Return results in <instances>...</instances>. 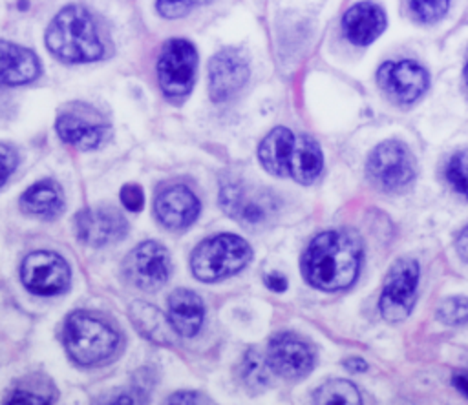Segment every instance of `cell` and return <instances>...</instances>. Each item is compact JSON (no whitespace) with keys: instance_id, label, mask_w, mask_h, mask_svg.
<instances>
[{"instance_id":"6da1fadb","label":"cell","mask_w":468,"mask_h":405,"mask_svg":"<svg viewBox=\"0 0 468 405\" xmlns=\"http://www.w3.org/2000/svg\"><path fill=\"white\" fill-rule=\"evenodd\" d=\"M362 244L355 232L327 230L318 234L302 255L305 281L325 292L344 290L353 285L360 270Z\"/></svg>"},{"instance_id":"7a4b0ae2","label":"cell","mask_w":468,"mask_h":405,"mask_svg":"<svg viewBox=\"0 0 468 405\" xmlns=\"http://www.w3.org/2000/svg\"><path fill=\"white\" fill-rule=\"evenodd\" d=\"M258 157L261 166L278 177H291L309 184L320 173L324 157L318 144L307 135H294L287 128H274L260 142Z\"/></svg>"},{"instance_id":"3957f363","label":"cell","mask_w":468,"mask_h":405,"mask_svg":"<svg viewBox=\"0 0 468 405\" xmlns=\"http://www.w3.org/2000/svg\"><path fill=\"white\" fill-rule=\"evenodd\" d=\"M46 46L69 64L97 60L104 51L91 15L80 5H66L55 15L46 31Z\"/></svg>"},{"instance_id":"277c9868","label":"cell","mask_w":468,"mask_h":405,"mask_svg":"<svg viewBox=\"0 0 468 405\" xmlns=\"http://www.w3.org/2000/svg\"><path fill=\"white\" fill-rule=\"evenodd\" d=\"M117 332L90 312H73L64 325V345L80 365H97L117 348Z\"/></svg>"},{"instance_id":"5b68a950","label":"cell","mask_w":468,"mask_h":405,"mask_svg":"<svg viewBox=\"0 0 468 405\" xmlns=\"http://www.w3.org/2000/svg\"><path fill=\"white\" fill-rule=\"evenodd\" d=\"M250 257L252 252L245 239L234 234H219L196 246L190 268L197 279L214 283L245 268Z\"/></svg>"},{"instance_id":"8992f818","label":"cell","mask_w":468,"mask_h":405,"mask_svg":"<svg viewBox=\"0 0 468 405\" xmlns=\"http://www.w3.org/2000/svg\"><path fill=\"white\" fill-rule=\"evenodd\" d=\"M419 285V265L415 259H397L388 270L378 299L380 314L389 323L404 321L415 303Z\"/></svg>"},{"instance_id":"52a82bcc","label":"cell","mask_w":468,"mask_h":405,"mask_svg":"<svg viewBox=\"0 0 468 405\" xmlns=\"http://www.w3.org/2000/svg\"><path fill=\"white\" fill-rule=\"evenodd\" d=\"M197 51L185 38H172L165 44L157 60V78L168 99H183L194 86Z\"/></svg>"},{"instance_id":"ba28073f","label":"cell","mask_w":468,"mask_h":405,"mask_svg":"<svg viewBox=\"0 0 468 405\" xmlns=\"http://www.w3.org/2000/svg\"><path fill=\"white\" fill-rule=\"evenodd\" d=\"M369 179L386 192L404 190L415 177V161L410 150L399 140H386L375 146L366 162Z\"/></svg>"},{"instance_id":"9c48e42d","label":"cell","mask_w":468,"mask_h":405,"mask_svg":"<svg viewBox=\"0 0 468 405\" xmlns=\"http://www.w3.org/2000/svg\"><path fill=\"white\" fill-rule=\"evenodd\" d=\"M276 199L265 190L245 186L239 181H225L219 190L221 208L236 221L245 224L265 223L276 210Z\"/></svg>"},{"instance_id":"30bf717a","label":"cell","mask_w":468,"mask_h":405,"mask_svg":"<svg viewBox=\"0 0 468 405\" xmlns=\"http://www.w3.org/2000/svg\"><path fill=\"white\" fill-rule=\"evenodd\" d=\"M170 255L155 241H144L135 246L124 259L122 270L128 281L141 290L161 288L170 275Z\"/></svg>"},{"instance_id":"8fae6325","label":"cell","mask_w":468,"mask_h":405,"mask_svg":"<svg viewBox=\"0 0 468 405\" xmlns=\"http://www.w3.org/2000/svg\"><path fill=\"white\" fill-rule=\"evenodd\" d=\"M20 277L24 286L38 296L60 294L69 285V266L68 263L53 252H31L20 268Z\"/></svg>"},{"instance_id":"7c38bea8","label":"cell","mask_w":468,"mask_h":405,"mask_svg":"<svg viewBox=\"0 0 468 405\" xmlns=\"http://www.w3.org/2000/svg\"><path fill=\"white\" fill-rule=\"evenodd\" d=\"M106 131V122L101 113L84 102H73L60 111L57 119V133L66 142L79 150L95 148Z\"/></svg>"},{"instance_id":"4fadbf2b","label":"cell","mask_w":468,"mask_h":405,"mask_svg":"<svg viewBox=\"0 0 468 405\" xmlns=\"http://www.w3.org/2000/svg\"><path fill=\"white\" fill-rule=\"evenodd\" d=\"M267 363L271 370L287 379H300L314 367L311 345L292 332H280L269 341Z\"/></svg>"},{"instance_id":"5bb4252c","label":"cell","mask_w":468,"mask_h":405,"mask_svg":"<svg viewBox=\"0 0 468 405\" xmlns=\"http://www.w3.org/2000/svg\"><path fill=\"white\" fill-rule=\"evenodd\" d=\"M249 78V64L239 49L227 47L208 64V91L214 102L234 99Z\"/></svg>"},{"instance_id":"9a60e30c","label":"cell","mask_w":468,"mask_h":405,"mask_svg":"<svg viewBox=\"0 0 468 405\" xmlns=\"http://www.w3.org/2000/svg\"><path fill=\"white\" fill-rule=\"evenodd\" d=\"M377 80L380 88L400 104L415 102L428 88V73L413 60L384 62L378 68Z\"/></svg>"},{"instance_id":"2e32d148","label":"cell","mask_w":468,"mask_h":405,"mask_svg":"<svg viewBox=\"0 0 468 405\" xmlns=\"http://www.w3.org/2000/svg\"><path fill=\"white\" fill-rule=\"evenodd\" d=\"M77 237L90 246H104L126 235L128 224L122 213L113 206L86 208L75 217Z\"/></svg>"},{"instance_id":"e0dca14e","label":"cell","mask_w":468,"mask_h":405,"mask_svg":"<svg viewBox=\"0 0 468 405\" xmlns=\"http://www.w3.org/2000/svg\"><path fill=\"white\" fill-rule=\"evenodd\" d=\"M157 221L170 230L190 226L199 215V199L186 186H170L161 190L154 201Z\"/></svg>"},{"instance_id":"ac0fdd59","label":"cell","mask_w":468,"mask_h":405,"mask_svg":"<svg viewBox=\"0 0 468 405\" xmlns=\"http://www.w3.org/2000/svg\"><path fill=\"white\" fill-rule=\"evenodd\" d=\"M386 27V15L380 5L373 2H358L351 5L342 18V29L349 42L356 46H367Z\"/></svg>"},{"instance_id":"d6986e66","label":"cell","mask_w":468,"mask_h":405,"mask_svg":"<svg viewBox=\"0 0 468 405\" xmlns=\"http://www.w3.org/2000/svg\"><path fill=\"white\" fill-rule=\"evenodd\" d=\"M38 58L27 47L0 40V86H18L37 78Z\"/></svg>"},{"instance_id":"ffe728a7","label":"cell","mask_w":468,"mask_h":405,"mask_svg":"<svg viewBox=\"0 0 468 405\" xmlns=\"http://www.w3.org/2000/svg\"><path fill=\"white\" fill-rule=\"evenodd\" d=\"M168 319L176 334L192 338L199 332L205 319L201 297L188 288H176L168 296Z\"/></svg>"},{"instance_id":"44dd1931","label":"cell","mask_w":468,"mask_h":405,"mask_svg":"<svg viewBox=\"0 0 468 405\" xmlns=\"http://www.w3.org/2000/svg\"><path fill=\"white\" fill-rule=\"evenodd\" d=\"M20 206L29 215L51 219L64 208L62 188L51 179L38 181L22 193Z\"/></svg>"},{"instance_id":"7402d4cb","label":"cell","mask_w":468,"mask_h":405,"mask_svg":"<svg viewBox=\"0 0 468 405\" xmlns=\"http://www.w3.org/2000/svg\"><path fill=\"white\" fill-rule=\"evenodd\" d=\"M130 319L133 323V327L150 341L157 343V345H170L174 343V327L168 319V316H165L159 308L152 306L150 303L144 301H135L132 303L130 310Z\"/></svg>"},{"instance_id":"603a6c76","label":"cell","mask_w":468,"mask_h":405,"mask_svg":"<svg viewBox=\"0 0 468 405\" xmlns=\"http://www.w3.org/2000/svg\"><path fill=\"white\" fill-rule=\"evenodd\" d=\"M314 405H364L362 396L347 379H329L314 392Z\"/></svg>"},{"instance_id":"cb8c5ba5","label":"cell","mask_w":468,"mask_h":405,"mask_svg":"<svg viewBox=\"0 0 468 405\" xmlns=\"http://www.w3.org/2000/svg\"><path fill=\"white\" fill-rule=\"evenodd\" d=\"M444 175L453 190L468 199V150H461L450 157Z\"/></svg>"},{"instance_id":"d4e9b609","label":"cell","mask_w":468,"mask_h":405,"mask_svg":"<svg viewBox=\"0 0 468 405\" xmlns=\"http://www.w3.org/2000/svg\"><path fill=\"white\" fill-rule=\"evenodd\" d=\"M269 363L258 352L249 350L243 359V379L250 389H261L269 381Z\"/></svg>"},{"instance_id":"484cf974","label":"cell","mask_w":468,"mask_h":405,"mask_svg":"<svg viewBox=\"0 0 468 405\" xmlns=\"http://www.w3.org/2000/svg\"><path fill=\"white\" fill-rule=\"evenodd\" d=\"M439 321L446 325H463L468 321V297L452 296L439 303L437 306Z\"/></svg>"},{"instance_id":"4316f807","label":"cell","mask_w":468,"mask_h":405,"mask_svg":"<svg viewBox=\"0 0 468 405\" xmlns=\"http://www.w3.org/2000/svg\"><path fill=\"white\" fill-rule=\"evenodd\" d=\"M408 7L419 22L430 24L444 16L450 7V0H408Z\"/></svg>"},{"instance_id":"83f0119b","label":"cell","mask_w":468,"mask_h":405,"mask_svg":"<svg viewBox=\"0 0 468 405\" xmlns=\"http://www.w3.org/2000/svg\"><path fill=\"white\" fill-rule=\"evenodd\" d=\"M146 387L132 385L128 389H117L97 400V405H144L146 403Z\"/></svg>"},{"instance_id":"f1b7e54d","label":"cell","mask_w":468,"mask_h":405,"mask_svg":"<svg viewBox=\"0 0 468 405\" xmlns=\"http://www.w3.org/2000/svg\"><path fill=\"white\" fill-rule=\"evenodd\" d=\"M210 0H157V11L166 18H177Z\"/></svg>"},{"instance_id":"f546056e","label":"cell","mask_w":468,"mask_h":405,"mask_svg":"<svg viewBox=\"0 0 468 405\" xmlns=\"http://www.w3.org/2000/svg\"><path fill=\"white\" fill-rule=\"evenodd\" d=\"M163 405H214V401L203 392L177 390L172 396H168Z\"/></svg>"},{"instance_id":"4dcf8cb0","label":"cell","mask_w":468,"mask_h":405,"mask_svg":"<svg viewBox=\"0 0 468 405\" xmlns=\"http://www.w3.org/2000/svg\"><path fill=\"white\" fill-rule=\"evenodd\" d=\"M16 162H18L16 151L7 144H0V188L5 184L9 175L15 171Z\"/></svg>"},{"instance_id":"1f68e13d","label":"cell","mask_w":468,"mask_h":405,"mask_svg":"<svg viewBox=\"0 0 468 405\" xmlns=\"http://www.w3.org/2000/svg\"><path fill=\"white\" fill-rule=\"evenodd\" d=\"M121 201H122L126 210L139 212L143 208V202H144V195H143L141 186H137V184H124L122 190H121Z\"/></svg>"},{"instance_id":"d6a6232c","label":"cell","mask_w":468,"mask_h":405,"mask_svg":"<svg viewBox=\"0 0 468 405\" xmlns=\"http://www.w3.org/2000/svg\"><path fill=\"white\" fill-rule=\"evenodd\" d=\"M5 405H49V401L40 396V394H35L31 390H13L11 396L7 398Z\"/></svg>"},{"instance_id":"836d02e7","label":"cell","mask_w":468,"mask_h":405,"mask_svg":"<svg viewBox=\"0 0 468 405\" xmlns=\"http://www.w3.org/2000/svg\"><path fill=\"white\" fill-rule=\"evenodd\" d=\"M452 385L468 398V369H461L452 374Z\"/></svg>"},{"instance_id":"e575fe53","label":"cell","mask_w":468,"mask_h":405,"mask_svg":"<svg viewBox=\"0 0 468 405\" xmlns=\"http://www.w3.org/2000/svg\"><path fill=\"white\" fill-rule=\"evenodd\" d=\"M455 250H457L459 257L468 263V226L463 228L459 232V235L455 237Z\"/></svg>"},{"instance_id":"d590c367","label":"cell","mask_w":468,"mask_h":405,"mask_svg":"<svg viewBox=\"0 0 468 405\" xmlns=\"http://www.w3.org/2000/svg\"><path fill=\"white\" fill-rule=\"evenodd\" d=\"M265 285L274 292H283L287 288V279L282 274H267Z\"/></svg>"},{"instance_id":"8d00e7d4","label":"cell","mask_w":468,"mask_h":405,"mask_svg":"<svg viewBox=\"0 0 468 405\" xmlns=\"http://www.w3.org/2000/svg\"><path fill=\"white\" fill-rule=\"evenodd\" d=\"M344 367H346L347 370H351V372H364V370L367 369L366 361H364V359H360V358L346 359V361H344Z\"/></svg>"},{"instance_id":"74e56055","label":"cell","mask_w":468,"mask_h":405,"mask_svg":"<svg viewBox=\"0 0 468 405\" xmlns=\"http://www.w3.org/2000/svg\"><path fill=\"white\" fill-rule=\"evenodd\" d=\"M464 78H466V84H468V64H466V68H464Z\"/></svg>"}]
</instances>
